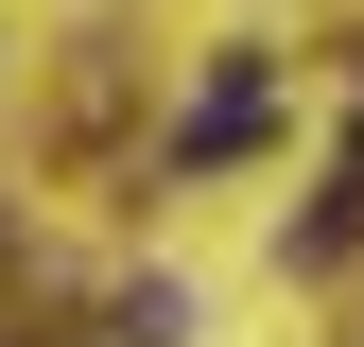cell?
<instances>
[{"instance_id":"obj_1","label":"cell","mask_w":364,"mask_h":347,"mask_svg":"<svg viewBox=\"0 0 364 347\" xmlns=\"http://www.w3.org/2000/svg\"><path fill=\"white\" fill-rule=\"evenodd\" d=\"M243 139H260V70H225V87H208V105H191V139H173V156H191V174H208V156H243Z\"/></svg>"}]
</instances>
